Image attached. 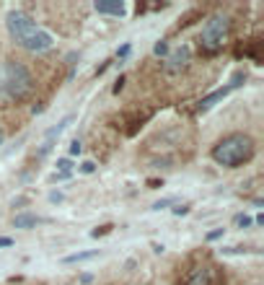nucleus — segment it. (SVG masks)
<instances>
[{
	"mask_svg": "<svg viewBox=\"0 0 264 285\" xmlns=\"http://www.w3.org/2000/svg\"><path fill=\"white\" fill-rule=\"evenodd\" d=\"M6 29L16 45L31 55H44L55 47V36L44 31L26 11H11L6 16Z\"/></svg>",
	"mask_w": 264,
	"mask_h": 285,
	"instance_id": "nucleus-1",
	"label": "nucleus"
},
{
	"mask_svg": "<svg viewBox=\"0 0 264 285\" xmlns=\"http://www.w3.org/2000/svg\"><path fill=\"white\" fill-rule=\"evenodd\" d=\"M34 91V75L21 60L0 62V106H13L29 99Z\"/></svg>",
	"mask_w": 264,
	"mask_h": 285,
	"instance_id": "nucleus-2",
	"label": "nucleus"
},
{
	"mask_svg": "<svg viewBox=\"0 0 264 285\" xmlns=\"http://www.w3.org/2000/svg\"><path fill=\"white\" fill-rule=\"evenodd\" d=\"M256 153V145L249 135L244 133H231V135H223L212 148H210V158L223 166V169H238L254 158Z\"/></svg>",
	"mask_w": 264,
	"mask_h": 285,
	"instance_id": "nucleus-3",
	"label": "nucleus"
},
{
	"mask_svg": "<svg viewBox=\"0 0 264 285\" xmlns=\"http://www.w3.org/2000/svg\"><path fill=\"white\" fill-rule=\"evenodd\" d=\"M233 34V18L228 13H212L200 31V50L205 55H217L231 42Z\"/></svg>",
	"mask_w": 264,
	"mask_h": 285,
	"instance_id": "nucleus-4",
	"label": "nucleus"
},
{
	"mask_svg": "<svg viewBox=\"0 0 264 285\" xmlns=\"http://www.w3.org/2000/svg\"><path fill=\"white\" fill-rule=\"evenodd\" d=\"M179 285H220V267L202 262L187 270V275L179 280Z\"/></svg>",
	"mask_w": 264,
	"mask_h": 285,
	"instance_id": "nucleus-5",
	"label": "nucleus"
},
{
	"mask_svg": "<svg viewBox=\"0 0 264 285\" xmlns=\"http://www.w3.org/2000/svg\"><path fill=\"white\" fill-rule=\"evenodd\" d=\"M244 80H246V73L244 70H238L233 78H231V83L228 86H223V89H217V91H212V94H207L205 99H200V104H197V112L200 114H205V112H210V109L215 106V104H220L231 91H236L238 86H244Z\"/></svg>",
	"mask_w": 264,
	"mask_h": 285,
	"instance_id": "nucleus-6",
	"label": "nucleus"
},
{
	"mask_svg": "<svg viewBox=\"0 0 264 285\" xmlns=\"http://www.w3.org/2000/svg\"><path fill=\"white\" fill-rule=\"evenodd\" d=\"M189 62H192V50H189V45H182V47H176L173 52H168L163 68H166V73L176 75V73L187 70V68H189Z\"/></svg>",
	"mask_w": 264,
	"mask_h": 285,
	"instance_id": "nucleus-7",
	"label": "nucleus"
},
{
	"mask_svg": "<svg viewBox=\"0 0 264 285\" xmlns=\"http://www.w3.org/2000/svg\"><path fill=\"white\" fill-rule=\"evenodd\" d=\"M73 119H75V114H65V117H62L55 127H50L47 133H44V140H41V143H44V145H50V148H55V145H57V140H60V135H62L65 130H68V127L73 125Z\"/></svg>",
	"mask_w": 264,
	"mask_h": 285,
	"instance_id": "nucleus-8",
	"label": "nucleus"
},
{
	"mask_svg": "<svg viewBox=\"0 0 264 285\" xmlns=\"http://www.w3.org/2000/svg\"><path fill=\"white\" fill-rule=\"evenodd\" d=\"M94 8H96V13H101V16H117V18H122V16L127 13L124 0H96Z\"/></svg>",
	"mask_w": 264,
	"mask_h": 285,
	"instance_id": "nucleus-9",
	"label": "nucleus"
},
{
	"mask_svg": "<svg viewBox=\"0 0 264 285\" xmlns=\"http://www.w3.org/2000/svg\"><path fill=\"white\" fill-rule=\"evenodd\" d=\"M39 223H41V218L34 215V213H18V215H13V228H21V231L36 228Z\"/></svg>",
	"mask_w": 264,
	"mask_h": 285,
	"instance_id": "nucleus-10",
	"label": "nucleus"
},
{
	"mask_svg": "<svg viewBox=\"0 0 264 285\" xmlns=\"http://www.w3.org/2000/svg\"><path fill=\"white\" fill-rule=\"evenodd\" d=\"M99 257V249H85V252H75V254H68V257H62L65 265H80V262H88V259H94Z\"/></svg>",
	"mask_w": 264,
	"mask_h": 285,
	"instance_id": "nucleus-11",
	"label": "nucleus"
},
{
	"mask_svg": "<svg viewBox=\"0 0 264 285\" xmlns=\"http://www.w3.org/2000/svg\"><path fill=\"white\" fill-rule=\"evenodd\" d=\"M233 226H236V228H251V215L238 213V215L233 218Z\"/></svg>",
	"mask_w": 264,
	"mask_h": 285,
	"instance_id": "nucleus-12",
	"label": "nucleus"
},
{
	"mask_svg": "<svg viewBox=\"0 0 264 285\" xmlns=\"http://www.w3.org/2000/svg\"><path fill=\"white\" fill-rule=\"evenodd\" d=\"M168 42L166 39H161V42H156V47H153V55H156V57H168Z\"/></svg>",
	"mask_w": 264,
	"mask_h": 285,
	"instance_id": "nucleus-13",
	"label": "nucleus"
},
{
	"mask_svg": "<svg viewBox=\"0 0 264 285\" xmlns=\"http://www.w3.org/2000/svg\"><path fill=\"white\" fill-rule=\"evenodd\" d=\"M73 161L70 158H57V174H70Z\"/></svg>",
	"mask_w": 264,
	"mask_h": 285,
	"instance_id": "nucleus-14",
	"label": "nucleus"
},
{
	"mask_svg": "<svg viewBox=\"0 0 264 285\" xmlns=\"http://www.w3.org/2000/svg\"><path fill=\"white\" fill-rule=\"evenodd\" d=\"M129 52H132V45H129V42H124V45L117 50V60H127V57H129Z\"/></svg>",
	"mask_w": 264,
	"mask_h": 285,
	"instance_id": "nucleus-15",
	"label": "nucleus"
},
{
	"mask_svg": "<svg viewBox=\"0 0 264 285\" xmlns=\"http://www.w3.org/2000/svg\"><path fill=\"white\" fill-rule=\"evenodd\" d=\"M168 205H173V200H171V197H163V200L153 202V208H150V210H156V213H158V210H166Z\"/></svg>",
	"mask_w": 264,
	"mask_h": 285,
	"instance_id": "nucleus-16",
	"label": "nucleus"
},
{
	"mask_svg": "<svg viewBox=\"0 0 264 285\" xmlns=\"http://www.w3.org/2000/svg\"><path fill=\"white\" fill-rule=\"evenodd\" d=\"M112 228H114V226H99V228H94V231H91V236H94V238L106 236V233H112Z\"/></svg>",
	"mask_w": 264,
	"mask_h": 285,
	"instance_id": "nucleus-17",
	"label": "nucleus"
},
{
	"mask_svg": "<svg viewBox=\"0 0 264 285\" xmlns=\"http://www.w3.org/2000/svg\"><path fill=\"white\" fill-rule=\"evenodd\" d=\"M223 236H226V228H215V231H210L205 238H207V241H217V238H223Z\"/></svg>",
	"mask_w": 264,
	"mask_h": 285,
	"instance_id": "nucleus-18",
	"label": "nucleus"
},
{
	"mask_svg": "<svg viewBox=\"0 0 264 285\" xmlns=\"http://www.w3.org/2000/svg\"><path fill=\"white\" fill-rule=\"evenodd\" d=\"M96 171V164L94 161H83L80 164V174H94Z\"/></svg>",
	"mask_w": 264,
	"mask_h": 285,
	"instance_id": "nucleus-19",
	"label": "nucleus"
},
{
	"mask_svg": "<svg viewBox=\"0 0 264 285\" xmlns=\"http://www.w3.org/2000/svg\"><path fill=\"white\" fill-rule=\"evenodd\" d=\"M220 252H223V254H246L249 249L246 247H228V249H220Z\"/></svg>",
	"mask_w": 264,
	"mask_h": 285,
	"instance_id": "nucleus-20",
	"label": "nucleus"
},
{
	"mask_svg": "<svg viewBox=\"0 0 264 285\" xmlns=\"http://www.w3.org/2000/svg\"><path fill=\"white\" fill-rule=\"evenodd\" d=\"M68 150H70V156H80V150H83V145H80V140H73Z\"/></svg>",
	"mask_w": 264,
	"mask_h": 285,
	"instance_id": "nucleus-21",
	"label": "nucleus"
},
{
	"mask_svg": "<svg viewBox=\"0 0 264 285\" xmlns=\"http://www.w3.org/2000/svg\"><path fill=\"white\" fill-rule=\"evenodd\" d=\"M189 210H192L189 205H176V208H171V213H173V215H187Z\"/></svg>",
	"mask_w": 264,
	"mask_h": 285,
	"instance_id": "nucleus-22",
	"label": "nucleus"
},
{
	"mask_svg": "<svg viewBox=\"0 0 264 285\" xmlns=\"http://www.w3.org/2000/svg\"><path fill=\"white\" fill-rule=\"evenodd\" d=\"M65 200V194L62 192H50V202H55V205H60Z\"/></svg>",
	"mask_w": 264,
	"mask_h": 285,
	"instance_id": "nucleus-23",
	"label": "nucleus"
},
{
	"mask_svg": "<svg viewBox=\"0 0 264 285\" xmlns=\"http://www.w3.org/2000/svg\"><path fill=\"white\" fill-rule=\"evenodd\" d=\"M122 89H124V75H119V78L114 80V86H112V91H114V94H119Z\"/></svg>",
	"mask_w": 264,
	"mask_h": 285,
	"instance_id": "nucleus-24",
	"label": "nucleus"
},
{
	"mask_svg": "<svg viewBox=\"0 0 264 285\" xmlns=\"http://www.w3.org/2000/svg\"><path fill=\"white\" fill-rule=\"evenodd\" d=\"M8 247H13V238L11 236H0V249H8Z\"/></svg>",
	"mask_w": 264,
	"mask_h": 285,
	"instance_id": "nucleus-25",
	"label": "nucleus"
},
{
	"mask_svg": "<svg viewBox=\"0 0 264 285\" xmlns=\"http://www.w3.org/2000/svg\"><path fill=\"white\" fill-rule=\"evenodd\" d=\"M80 282H83V285L94 282V275H91V272H83V275H80Z\"/></svg>",
	"mask_w": 264,
	"mask_h": 285,
	"instance_id": "nucleus-26",
	"label": "nucleus"
},
{
	"mask_svg": "<svg viewBox=\"0 0 264 285\" xmlns=\"http://www.w3.org/2000/svg\"><path fill=\"white\" fill-rule=\"evenodd\" d=\"M41 112H44V104H34V106H31V114H34V117L41 114Z\"/></svg>",
	"mask_w": 264,
	"mask_h": 285,
	"instance_id": "nucleus-27",
	"label": "nucleus"
},
{
	"mask_svg": "<svg viewBox=\"0 0 264 285\" xmlns=\"http://www.w3.org/2000/svg\"><path fill=\"white\" fill-rule=\"evenodd\" d=\"M0 145H3V135H0Z\"/></svg>",
	"mask_w": 264,
	"mask_h": 285,
	"instance_id": "nucleus-28",
	"label": "nucleus"
}]
</instances>
